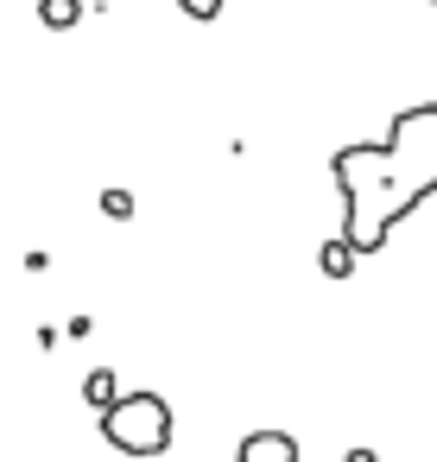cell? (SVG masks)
I'll return each instance as SVG.
<instances>
[{
    "instance_id": "obj_9",
    "label": "cell",
    "mask_w": 437,
    "mask_h": 462,
    "mask_svg": "<svg viewBox=\"0 0 437 462\" xmlns=\"http://www.w3.org/2000/svg\"><path fill=\"white\" fill-rule=\"evenodd\" d=\"M349 462H380V456L374 449H349Z\"/></svg>"
},
{
    "instance_id": "obj_1",
    "label": "cell",
    "mask_w": 437,
    "mask_h": 462,
    "mask_svg": "<svg viewBox=\"0 0 437 462\" xmlns=\"http://www.w3.org/2000/svg\"><path fill=\"white\" fill-rule=\"evenodd\" d=\"M330 171L342 190V241L355 260L380 254L393 228L437 190V102L399 108L380 146H342Z\"/></svg>"
},
{
    "instance_id": "obj_8",
    "label": "cell",
    "mask_w": 437,
    "mask_h": 462,
    "mask_svg": "<svg viewBox=\"0 0 437 462\" xmlns=\"http://www.w3.org/2000/svg\"><path fill=\"white\" fill-rule=\"evenodd\" d=\"M178 7H184L191 20H216V14H222V0H178Z\"/></svg>"
},
{
    "instance_id": "obj_10",
    "label": "cell",
    "mask_w": 437,
    "mask_h": 462,
    "mask_svg": "<svg viewBox=\"0 0 437 462\" xmlns=\"http://www.w3.org/2000/svg\"><path fill=\"white\" fill-rule=\"evenodd\" d=\"M431 7H437V0H431Z\"/></svg>"
},
{
    "instance_id": "obj_4",
    "label": "cell",
    "mask_w": 437,
    "mask_h": 462,
    "mask_svg": "<svg viewBox=\"0 0 437 462\" xmlns=\"http://www.w3.org/2000/svg\"><path fill=\"white\" fill-rule=\"evenodd\" d=\"M317 266H323V279H349V273H355V247L336 235V241L317 247Z\"/></svg>"
},
{
    "instance_id": "obj_2",
    "label": "cell",
    "mask_w": 437,
    "mask_h": 462,
    "mask_svg": "<svg viewBox=\"0 0 437 462\" xmlns=\"http://www.w3.org/2000/svg\"><path fill=\"white\" fill-rule=\"evenodd\" d=\"M102 443L121 449V456H134V462L165 456L172 449V405L159 393H127V399L115 393L102 405Z\"/></svg>"
},
{
    "instance_id": "obj_6",
    "label": "cell",
    "mask_w": 437,
    "mask_h": 462,
    "mask_svg": "<svg viewBox=\"0 0 437 462\" xmlns=\"http://www.w3.org/2000/svg\"><path fill=\"white\" fill-rule=\"evenodd\" d=\"M115 393H121V386H115V374H108V367H96V374H89V380H83V399H89V405H96V411H102V405H108V399H115Z\"/></svg>"
},
{
    "instance_id": "obj_7",
    "label": "cell",
    "mask_w": 437,
    "mask_h": 462,
    "mask_svg": "<svg viewBox=\"0 0 437 462\" xmlns=\"http://www.w3.org/2000/svg\"><path fill=\"white\" fill-rule=\"evenodd\" d=\"M102 216L127 222V216H134V197H127V190H102Z\"/></svg>"
},
{
    "instance_id": "obj_3",
    "label": "cell",
    "mask_w": 437,
    "mask_h": 462,
    "mask_svg": "<svg viewBox=\"0 0 437 462\" xmlns=\"http://www.w3.org/2000/svg\"><path fill=\"white\" fill-rule=\"evenodd\" d=\"M235 462H298V437L292 430H247Z\"/></svg>"
},
{
    "instance_id": "obj_5",
    "label": "cell",
    "mask_w": 437,
    "mask_h": 462,
    "mask_svg": "<svg viewBox=\"0 0 437 462\" xmlns=\"http://www.w3.org/2000/svg\"><path fill=\"white\" fill-rule=\"evenodd\" d=\"M83 20V0H39V26H51V32H70Z\"/></svg>"
}]
</instances>
